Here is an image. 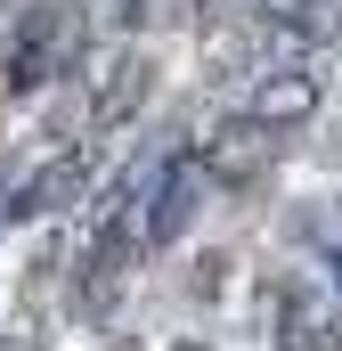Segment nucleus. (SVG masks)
Segmentation results:
<instances>
[{
	"mask_svg": "<svg viewBox=\"0 0 342 351\" xmlns=\"http://www.w3.org/2000/svg\"><path fill=\"white\" fill-rule=\"evenodd\" d=\"M269 335H277L285 351H326L334 327H326V311L310 302L302 278H277V286H269Z\"/></svg>",
	"mask_w": 342,
	"mask_h": 351,
	"instance_id": "nucleus-5",
	"label": "nucleus"
},
{
	"mask_svg": "<svg viewBox=\"0 0 342 351\" xmlns=\"http://www.w3.org/2000/svg\"><path fill=\"white\" fill-rule=\"evenodd\" d=\"M261 164H269V131H253L245 114H237V123H220V131L204 139V156H196V172L220 180V188H245V180H261Z\"/></svg>",
	"mask_w": 342,
	"mask_h": 351,
	"instance_id": "nucleus-4",
	"label": "nucleus"
},
{
	"mask_svg": "<svg viewBox=\"0 0 342 351\" xmlns=\"http://www.w3.org/2000/svg\"><path fill=\"white\" fill-rule=\"evenodd\" d=\"M318 98H326V74H318V66H277V74H261V82L245 90V123H253V131L310 123Z\"/></svg>",
	"mask_w": 342,
	"mask_h": 351,
	"instance_id": "nucleus-1",
	"label": "nucleus"
},
{
	"mask_svg": "<svg viewBox=\"0 0 342 351\" xmlns=\"http://www.w3.org/2000/svg\"><path fill=\"white\" fill-rule=\"evenodd\" d=\"M269 8H302V0H269Z\"/></svg>",
	"mask_w": 342,
	"mask_h": 351,
	"instance_id": "nucleus-10",
	"label": "nucleus"
},
{
	"mask_svg": "<svg viewBox=\"0 0 342 351\" xmlns=\"http://www.w3.org/2000/svg\"><path fill=\"white\" fill-rule=\"evenodd\" d=\"M0 351H33V343H0Z\"/></svg>",
	"mask_w": 342,
	"mask_h": 351,
	"instance_id": "nucleus-11",
	"label": "nucleus"
},
{
	"mask_svg": "<svg viewBox=\"0 0 342 351\" xmlns=\"http://www.w3.org/2000/svg\"><path fill=\"white\" fill-rule=\"evenodd\" d=\"M196 196H204L196 156H171V164H155V188H147V221H139V237H147V245H171V237L196 221Z\"/></svg>",
	"mask_w": 342,
	"mask_h": 351,
	"instance_id": "nucleus-3",
	"label": "nucleus"
},
{
	"mask_svg": "<svg viewBox=\"0 0 342 351\" xmlns=\"http://www.w3.org/2000/svg\"><path fill=\"white\" fill-rule=\"evenodd\" d=\"M334 269H342V237H334Z\"/></svg>",
	"mask_w": 342,
	"mask_h": 351,
	"instance_id": "nucleus-12",
	"label": "nucleus"
},
{
	"mask_svg": "<svg viewBox=\"0 0 342 351\" xmlns=\"http://www.w3.org/2000/svg\"><path fill=\"white\" fill-rule=\"evenodd\" d=\"M82 180H90V164H82V156H66V164H49V172H33V180H25L8 213H16V221H25V213H66V204L82 196Z\"/></svg>",
	"mask_w": 342,
	"mask_h": 351,
	"instance_id": "nucleus-7",
	"label": "nucleus"
},
{
	"mask_svg": "<svg viewBox=\"0 0 342 351\" xmlns=\"http://www.w3.org/2000/svg\"><path fill=\"white\" fill-rule=\"evenodd\" d=\"M131 254H139V229H106L98 237V254H90V311H106V294L122 286V269H131Z\"/></svg>",
	"mask_w": 342,
	"mask_h": 351,
	"instance_id": "nucleus-9",
	"label": "nucleus"
},
{
	"mask_svg": "<svg viewBox=\"0 0 342 351\" xmlns=\"http://www.w3.org/2000/svg\"><path fill=\"white\" fill-rule=\"evenodd\" d=\"M139 98H147V58H114V74H106V82H98V98H90L98 131L131 123V114H139Z\"/></svg>",
	"mask_w": 342,
	"mask_h": 351,
	"instance_id": "nucleus-8",
	"label": "nucleus"
},
{
	"mask_svg": "<svg viewBox=\"0 0 342 351\" xmlns=\"http://www.w3.org/2000/svg\"><path fill=\"white\" fill-rule=\"evenodd\" d=\"M66 58H74V8H33L16 33V58H8V90H41Z\"/></svg>",
	"mask_w": 342,
	"mask_h": 351,
	"instance_id": "nucleus-2",
	"label": "nucleus"
},
{
	"mask_svg": "<svg viewBox=\"0 0 342 351\" xmlns=\"http://www.w3.org/2000/svg\"><path fill=\"white\" fill-rule=\"evenodd\" d=\"M334 33H342V16L318 8V0H310V8H269V16H261V41H269V49H318V41H334Z\"/></svg>",
	"mask_w": 342,
	"mask_h": 351,
	"instance_id": "nucleus-6",
	"label": "nucleus"
}]
</instances>
